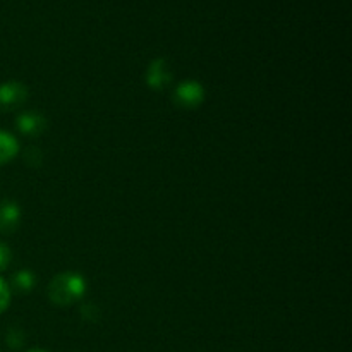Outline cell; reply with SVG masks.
<instances>
[{
    "label": "cell",
    "mask_w": 352,
    "mask_h": 352,
    "mask_svg": "<svg viewBox=\"0 0 352 352\" xmlns=\"http://www.w3.org/2000/svg\"><path fill=\"white\" fill-rule=\"evenodd\" d=\"M205 98V89L196 81H184L174 93L175 105L181 109H196Z\"/></svg>",
    "instance_id": "obj_2"
},
{
    "label": "cell",
    "mask_w": 352,
    "mask_h": 352,
    "mask_svg": "<svg viewBox=\"0 0 352 352\" xmlns=\"http://www.w3.org/2000/svg\"><path fill=\"white\" fill-rule=\"evenodd\" d=\"M86 284L82 277L74 272H64V274L55 275L54 280L48 287V296L52 302L58 306H71L82 298Z\"/></svg>",
    "instance_id": "obj_1"
},
{
    "label": "cell",
    "mask_w": 352,
    "mask_h": 352,
    "mask_svg": "<svg viewBox=\"0 0 352 352\" xmlns=\"http://www.w3.org/2000/svg\"><path fill=\"white\" fill-rule=\"evenodd\" d=\"M24 160L31 167H38L41 164V160H43V157H41V151L38 148H28L26 155H24Z\"/></svg>",
    "instance_id": "obj_9"
},
{
    "label": "cell",
    "mask_w": 352,
    "mask_h": 352,
    "mask_svg": "<svg viewBox=\"0 0 352 352\" xmlns=\"http://www.w3.org/2000/svg\"><path fill=\"white\" fill-rule=\"evenodd\" d=\"M146 81L153 89L167 88L168 82H170V72H168V67L167 64H165L164 58H157V60L148 67Z\"/></svg>",
    "instance_id": "obj_5"
},
{
    "label": "cell",
    "mask_w": 352,
    "mask_h": 352,
    "mask_svg": "<svg viewBox=\"0 0 352 352\" xmlns=\"http://www.w3.org/2000/svg\"><path fill=\"white\" fill-rule=\"evenodd\" d=\"M10 256H12V254H10L9 248L3 243H0V272L6 270L7 265L10 263Z\"/></svg>",
    "instance_id": "obj_11"
},
{
    "label": "cell",
    "mask_w": 352,
    "mask_h": 352,
    "mask_svg": "<svg viewBox=\"0 0 352 352\" xmlns=\"http://www.w3.org/2000/svg\"><path fill=\"white\" fill-rule=\"evenodd\" d=\"M34 284V275L31 274L30 270H21L17 272L16 275L12 277V287L14 291L19 292V294H26L33 289Z\"/></svg>",
    "instance_id": "obj_8"
},
{
    "label": "cell",
    "mask_w": 352,
    "mask_h": 352,
    "mask_svg": "<svg viewBox=\"0 0 352 352\" xmlns=\"http://www.w3.org/2000/svg\"><path fill=\"white\" fill-rule=\"evenodd\" d=\"M28 98V89L17 81H9L0 85V109L10 110L23 105Z\"/></svg>",
    "instance_id": "obj_3"
},
{
    "label": "cell",
    "mask_w": 352,
    "mask_h": 352,
    "mask_svg": "<svg viewBox=\"0 0 352 352\" xmlns=\"http://www.w3.org/2000/svg\"><path fill=\"white\" fill-rule=\"evenodd\" d=\"M21 210L17 203L2 201L0 203V232L12 234L19 226Z\"/></svg>",
    "instance_id": "obj_4"
},
{
    "label": "cell",
    "mask_w": 352,
    "mask_h": 352,
    "mask_svg": "<svg viewBox=\"0 0 352 352\" xmlns=\"http://www.w3.org/2000/svg\"><path fill=\"white\" fill-rule=\"evenodd\" d=\"M45 127H47V120L40 113L26 112L17 117V129L28 136H38L43 133Z\"/></svg>",
    "instance_id": "obj_6"
},
{
    "label": "cell",
    "mask_w": 352,
    "mask_h": 352,
    "mask_svg": "<svg viewBox=\"0 0 352 352\" xmlns=\"http://www.w3.org/2000/svg\"><path fill=\"white\" fill-rule=\"evenodd\" d=\"M28 352H43V351H36V349H34V351H28Z\"/></svg>",
    "instance_id": "obj_12"
},
{
    "label": "cell",
    "mask_w": 352,
    "mask_h": 352,
    "mask_svg": "<svg viewBox=\"0 0 352 352\" xmlns=\"http://www.w3.org/2000/svg\"><path fill=\"white\" fill-rule=\"evenodd\" d=\"M9 302H10V291L6 285V282L0 278V313H3L7 308H9Z\"/></svg>",
    "instance_id": "obj_10"
},
{
    "label": "cell",
    "mask_w": 352,
    "mask_h": 352,
    "mask_svg": "<svg viewBox=\"0 0 352 352\" xmlns=\"http://www.w3.org/2000/svg\"><path fill=\"white\" fill-rule=\"evenodd\" d=\"M17 151H19V144H17L16 138L6 131H0V165L12 160Z\"/></svg>",
    "instance_id": "obj_7"
}]
</instances>
